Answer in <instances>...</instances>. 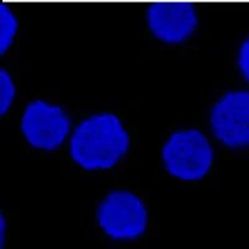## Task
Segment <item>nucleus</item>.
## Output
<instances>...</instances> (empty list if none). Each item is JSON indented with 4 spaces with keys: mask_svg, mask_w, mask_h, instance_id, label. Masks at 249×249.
Returning <instances> with one entry per match:
<instances>
[{
    "mask_svg": "<svg viewBox=\"0 0 249 249\" xmlns=\"http://www.w3.org/2000/svg\"><path fill=\"white\" fill-rule=\"evenodd\" d=\"M20 21L6 4L0 6V55L5 56L15 45L19 36Z\"/></svg>",
    "mask_w": 249,
    "mask_h": 249,
    "instance_id": "nucleus-7",
    "label": "nucleus"
},
{
    "mask_svg": "<svg viewBox=\"0 0 249 249\" xmlns=\"http://www.w3.org/2000/svg\"><path fill=\"white\" fill-rule=\"evenodd\" d=\"M18 97V85L14 75L6 68H0V116H8Z\"/></svg>",
    "mask_w": 249,
    "mask_h": 249,
    "instance_id": "nucleus-8",
    "label": "nucleus"
},
{
    "mask_svg": "<svg viewBox=\"0 0 249 249\" xmlns=\"http://www.w3.org/2000/svg\"><path fill=\"white\" fill-rule=\"evenodd\" d=\"M9 233V224L8 219H6L5 214L1 213L0 214V248L3 249L5 247L6 238H8Z\"/></svg>",
    "mask_w": 249,
    "mask_h": 249,
    "instance_id": "nucleus-10",
    "label": "nucleus"
},
{
    "mask_svg": "<svg viewBox=\"0 0 249 249\" xmlns=\"http://www.w3.org/2000/svg\"><path fill=\"white\" fill-rule=\"evenodd\" d=\"M150 210L137 192L113 188L95 207V222L101 234L113 243H133L147 234Z\"/></svg>",
    "mask_w": 249,
    "mask_h": 249,
    "instance_id": "nucleus-3",
    "label": "nucleus"
},
{
    "mask_svg": "<svg viewBox=\"0 0 249 249\" xmlns=\"http://www.w3.org/2000/svg\"><path fill=\"white\" fill-rule=\"evenodd\" d=\"M208 132L227 150H249L248 89L227 90L213 101L208 111Z\"/></svg>",
    "mask_w": 249,
    "mask_h": 249,
    "instance_id": "nucleus-5",
    "label": "nucleus"
},
{
    "mask_svg": "<svg viewBox=\"0 0 249 249\" xmlns=\"http://www.w3.org/2000/svg\"><path fill=\"white\" fill-rule=\"evenodd\" d=\"M213 141L210 132L195 126L171 131L160 148V161L166 175L181 183L204 181L214 168Z\"/></svg>",
    "mask_w": 249,
    "mask_h": 249,
    "instance_id": "nucleus-2",
    "label": "nucleus"
},
{
    "mask_svg": "<svg viewBox=\"0 0 249 249\" xmlns=\"http://www.w3.org/2000/svg\"><path fill=\"white\" fill-rule=\"evenodd\" d=\"M235 65H237L238 72L246 82L249 85V34L244 37L238 46L237 55H235Z\"/></svg>",
    "mask_w": 249,
    "mask_h": 249,
    "instance_id": "nucleus-9",
    "label": "nucleus"
},
{
    "mask_svg": "<svg viewBox=\"0 0 249 249\" xmlns=\"http://www.w3.org/2000/svg\"><path fill=\"white\" fill-rule=\"evenodd\" d=\"M132 137L113 111H96L75 122L66 150L71 163L88 173L108 172L127 159Z\"/></svg>",
    "mask_w": 249,
    "mask_h": 249,
    "instance_id": "nucleus-1",
    "label": "nucleus"
},
{
    "mask_svg": "<svg viewBox=\"0 0 249 249\" xmlns=\"http://www.w3.org/2000/svg\"><path fill=\"white\" fill-rule=\"evenodd\" d=\"M74 120L65 106L35 97L25 104L19 116V132L31 150L54 153L66 147Z\"/></svg>",
    "mask_w": 249,
    "mask_h": 249,
    "instance_id": "nucleus-4",
    "label": "nucleus"
},
{
    "mask_svg": "<svg viewBox=\"0 0 249 249\" xmlns=\"http://www.w3.org/2000/svg\"><path fill=\"white\" fill-rule=\"evenodd\" d=\"M144 24L151 36L166 46H182L196 35L199 14L187 0H156L144 10Z\"/></svg>",
    "mask_w": 249,
    "mask_h": 249,
    "instance_id": "nucleus-6",
    "label": "nucleus"
}]
</instances>
